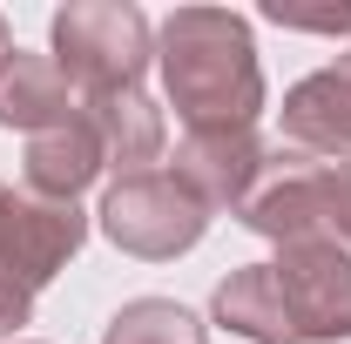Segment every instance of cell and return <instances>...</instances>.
<instances>
[{"label": "cell", "mask_w": 351, "mask_h": 344, "mask_svg": "<svg viewBox=\"0 0 351 344\" xmlns=\"http://www.w3.org/2000/svg\"><path fill=\"white\" fill-rule=\"evenodd\" d=\"M162 88L189 129H250L263 108V68L250 21L230 7H176L156 34Z\"/></svg>", "instance_id": "obj_1"}, {"label": "cell", "mask_w": 351, "mask_h": 344, "mask_svg": "<svg viewBox=\"0 0 351 344\" xmlns=\"http://www.w3.org/2000/svg\"><path fill=\"white\" fill-rule=\"evenodd\" d=\"M149 61H156V27L129 0H75L54 14V68L82 95L135 88Z\"/></svg>", "instance_id": "obj_2"}, {"label": "cell", "mask_w": 351, "mask_h": 344, "mask_svg": "<svg viewBox=\"0 0 351 344\" xmlns=\"http://www.w3.org/2000/svg\"><path fill=\"white\" fill-rule=\"evenodd\" d=\"M203 230H210V210H203L169 169L122 175V182L101 196V236H108L115 250H129V257H149V263L182 257V250L203 243Z\"/></svg>", "instance_id": "obj_3"}, {"label": "cell", "mask_w": 351, "mask_h": 344, "mask_svg": "<svg viewBox=\"0 0 351 344\" xmlns=\"http://www.w3.org/2000/svg\"><path fill=\"white\" fill-rule=\"evenodd\" d=\"M88 243V216L75 203H47L34 189H0V284L34 297Z\"/></svg>", "instance_id": "obj_4"}, {"label": "cell", "mask_w": 351, "mask_h": 344, "mask_svg": "<svg viewBox=\"0 0 351 344\" xmlns=\"http://www.w3.org/2000/svg\"><path fill=\"white\" fill-rule=\"evenodd\" d=\"M277 291L304 344H338L351 338V250L338 236H298L277 243Z\"/></svg>", "instance_id": "obj_5"}, {"label": "cell", "mask_w": 351, "mask_h": 344, "mask_svg": "<svg viewBox=\"0 0 351 344\" xmlns=\"http://www.w3.org/2000/svg\"><path fill=\"white\" fill-rule=\"evenodd\" d=\"M263 149L257 129H189L176 142V182L203 203V210H243L250 189L263 175Z\"/></svg>", "instance_id": "obj_6"}, {"label": "cell", "mask_w": 351, "mask_h": 344, "mask_svg": "<svg viewBox=\"0 0 351 344\" xmlns=\"http://www.w3.org/2000/svg\"><path fill=\"white\" fill-rule=\"evenodd\" d=\"M317 175L324 162L304 156V149H270L263 156V175L257 189H250V203H243V223L270 236V243H298V236H324V189H317Z\"/></svg>", "instance_id": "obj_7"}, {"label": "cell", "mask_w": 351, "mask_h": 344, "mask_svg": "<svg viewBox=\"0 0 351 344\" xmlns=\"http://www.w3.org/2000/svg\"><path fill=\"white\" fill-rule=\"evenodd\" d=\"M284 142L304 156L351 149V47L338 54V68H317L284 95Z\"/></svg>", "instance_id": "obj_8"}, {"label": "cell", "mask_w": 351, "mask_h": 344, "mask_svg": "<svg viewBox=\"0 0 351 344\" xmlns=\"http://www.w3.org/2000/svg\"><path fill=\"white\" fill-rule=\"evenodd\" d=\"M82 101H75V82L54 68V54H21L0 68V129H27V135H47L61 122H75Z\"/></svg>", "instance_id": "obj_9"}, {"label": "cell", "mask_w": 351, "mask_h": 344, "mask_svg": "<svg viewBox=\"0 0 351 344\" xmlns=\"http://www.w3.org/2000/svg\"><path fill=\"white\" fill-rule=\"evenodd\" d=\"M88 129L101 135V156L122 175H149V162L162 156V108L142 88H108V95H82Z\"/></svg>", "instance_id": "obj_10"}, {"label": "cell", "mask_w": 351, "mask_h": 344, "mask_svg": "<svg viewBox=\"0 0 351 344\" xmlns=\"http://www.w3.org/2000/svg\"><path fill=\"white\" fill-rule=\"evenodd\" d=\"M27 189L34 196H47V203H75L88 182L101 175V135L88 129V115H75V122H61V129L47 135H27Z\"/></svg>", "instance_id": "obj_11"}, {"label": "cell", "mask_w": 351, "mask_h": 344, "mask_svg": "<svg viewBox=\"0 0 351 344\" xmlns=\"http://www.w3.org/2000/svg\"><path fill=\"white\" fill-rule=\"evenodd\" d=\"M210 310H217L223 331H237V338H250V344H304L298 324H291V310H284V291H277V270L270 263L230 270L217 284V304Z\"/></svg>", "instance_id": "obj_12"}, {"label": "cell", "mask_w": 351, "mask_h": 344, "mask_svg": "<svg viewBox=\"0 0 351 344\" xmlns=\"http://www.w3.org/2000/svg\"><path fill=\"white\" fill-rule=\"evenodd\" d=\"M101 344H210V331L169 297H135L115 310V324L101 331Z\"/></svg>", "instance_id": "obj_13"}, {"label": "cell", "mask_w": 351, "mask_h": 344, "mask_svg": "<svg viewBox=\"0 0 351 344\" xmlns=\"http://www.w3.org/2000/svg\"><path fill=\"white\" fill-rule=\"evenodd\" d=\"M317 189H324V230H331V236H338V243L351 250V156L324 162Z\"/></svg>", "instance_id": "obj_14"}, {"label": "cell", "mask_w": 351, "mask_h": 344, "mask_svg": "<svg viewBox=\"0 0 351 344\" xmlns=\"http://www.w3.org/2000/svg\"><path fill=\"white\" fill-rule=\"evenodd\" d=\"M27 317H34V297H21V291H7V284H0V338H14Z\"/></svg>", "instance_id": "obj_15"}, {"label": "cell", "mask_w": 351, "mask_h": 344, "mask_svg": "<svg viewBox=\"0 0 351 344\" xmlns=\"http://www.w3.org/2000/svg\"><path fill=\"white\" fill-rule=\"evenodd\" d=\"M7 61H14V27L0 21V68H7Z\"/></svg>", "instance_id": "obj_16"}]
</instances>
